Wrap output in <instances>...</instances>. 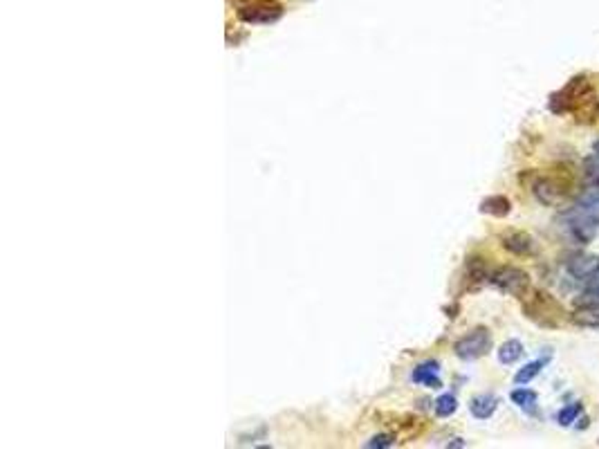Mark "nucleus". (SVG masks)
<instances>
[{
  "instance_id": "f8f14e48",
  "label": "nucleus",
  "mask_w": 599,
  "mask_h": 449,
  "mask_svg": "<svg viewBox=\"0 0 599 449\" xmlns=\"http://www.w3.org/2000/svg\"><path fill=\"white\" fill-rule=\"evenodd\" d=\"M480 212L482 214H490L494 218H505L512 212V202L505 195H490V198H485L480 202Z\"/></svg>"
},
{
  "instance_id": "9b49d317",
  "label": "nucleus",
  "mask_w": 599,
  "mask_h": 449,
  "mask_svg": "<svg viewBox=\"0 0 599 449\" xmlns=\"http://www.w3.org/2000/svg\"><path fill=\"white\" fill-rule=\"evenodd\" d=\"M570 321L581 328H599V303H581L570 315Z\"/></svg>"
},
{
  "instance_id": "dca6fc26",
  "label": "nucleus",
  "mask_w": 599,
  "mask_h": 449,
  "mask_svg": "<svg viewBox=\"0 0 599 449\" xmlns=\"http://www.w3.org/2000/svg\"><path fill=\"white\" fill-rule=\"evenodd\" d=\"M455 409H458V400H455L451 393H445V396H440L436 400V416L438 418H449L455 413Z\"/></svg>"
},
{
  "instance_id": "412c9836",
  "label": "nucleus",
  "mask_w": 599,
  "mask_h": 449,
  "mask_svg": "<svg viewBox=\"0 0 599 449\" xmlns=\"http://www.w3.org/2000/svg\"><path fill=\"white\" fill-rule=\"evenodd\" d=\"M595 156L599 158V142H595Z\"/></svg>"
},
{
  "instance_id": "6e6552de",
  "label": "nucleus",
  "mask_w": 599,
  "mask_h": 449,
  "mask_svg": "<svg viewBox=\"0 0 599 449\" xmlns=\"http://www.w3.org/2000/svg\"><path fill=\"white\" fill-rule=\"evenodd\" d=\"M503 247L517 256H530L534 254V238L525 232H512L503 236Z\"/></svg>"
},
{
  "instance_id": "423d86ee",
  "label": "nucleus",
  "mask_w": 599,
  "mask_h": 449,
  "mask_svg": "<svg viewBox=\"0 0 599 449\" xmlns=\"http://www.w3.org/2000/svg\"><path fill=\"white\" fill-rule=\"evenodd\" d=\"M566 187L561 185L559 180H554V178H539L534 185H532V193H534V198L539 202H544V205H559L563 202L566 198Z\"/></svg>"
},
{
  "instance_id": "f3484780",
  "label": "nucleus",
  "mask_w": 599,
  "mask_h": 449,
  "mask_svg": "<svg viewBox=\"0 0 599 449\" xmlns=\"http://www.w3.org/2000/svg\"><path fill=\"white\" fill-rule=\"evenodd\" d=\"M581 303H599V274L583 283Z\"/></svg>"
},
{
  "instance_id": "a211bd4d",
  "label": "nucleus",
  "mask_w": 599,
  "mask_h": 449,
  "mask_svg": "<svg viewBox=\"0 0 599 449\" xmlns=\"http://www.w3.org/2000/svg\"><path fill=\"white\" fill-rule=\"evenodd\" d=\"M583 171H586V178H588L590 185L595 189H599V158L597 156L586 160V164H583Z\"/></svg>"
},
{
  "instance_id": "9d476101",
  "label": "nucleus",
  "mask_w": 599,
  "mask_h": 449,
  "mask_svg": "<svg viewBox=\"0 0 599 449\" xmlns=\"http://www.w3.org/2000/svg\"><path fill=\"white\" fill-rule=\"evenodd\" d=\"M496 406H498L496 396H492V393H480V396L472 398V402H469V411H472V416L476 420H487L494 416Z\"/></svg>"
},
{
  "instance_id": "6ab92c4d",
  "label": "nucleus",
  "mask_w": 599,
  "mask_h": 449,
  "mask_svg": "<svg viewBox=\"0 0 599 449\" xmlns=\"http://www.w3.org/2000/svg\"><path fill=\"white\" fill-rule=\"evenodd\" d=\"M579 411H581V406H579V404H570V406H566V409H561V411H559V416H557L559 425H563V427L573 425L575 420H577V416H579Z\"/></svg>"
},
{
  "instance_id": "2eb2a0df",
  "label": "nucleus",
  "mask_w": 599,
  "mask_h": 449,
  "mask_svg": "<svg viewBox=\"0 0 599 449\" xmlns=\"http://www.w3.org/2000/svg\"><path fill=\"white\" fill-rule=\"evenodd\" d=\"M523 355V344L519 340H507L501 348H498V362L501 364H514Z\"/></svg>"
},
{
  "instance_id": "1a4fd4ad",
  "label": "nucleus",
  "mask_w": 599,
  "mask_h": 449,
  "mask_svg": "<svg viewBox=\"0 0 599 449\" xmlns=\"http://www.w3.org/2000/svg\"><path fill=\"white\" fill-rule=\"evenodd\" d=\"M438 373H440V364L438 362H424V364H420L416 371H413L411 380L416 382V384L429 386V389H440L442 382H440Z\"/></svg>"
},
{
  "instance_id": "20e7f679",
  "label": "nucleus",
  "mask_w": 599,
  "mask_h": 449,
  "mask_svg": "<svg viewBox=\"0 0 599 449\" xmlns=\"http://www.w3.org/2000/svg\"><path fill=\"white\" fill-rule=\"evenodd\" d=\"M490 283L496 290L523 299L527 290H530V276H527V272H523L521 268H512V265H507V268H498L496 272L490 274Z\"/></svg>"
},
{
  "instance_id": "39448f33",
  "label": "nucleus",
  "mask_w": 599,
  "mask_h": 449,
  "mask_svg": "<svg viewBox=\"0 0 599 449\" xmlns=\"http://www.w3.org/2000/svg\"><path fill=\"white\" fill-rule=\"evenodd\" d=\"M492 348V335L485 328H476L472 332H467L465 337H460L458 342L453 344V353L460 359H478L482 355H487V350Z\"/></svg>"
},
{
  "instance_id": "f257e3e1",
  "label": "nucleus",
  "mask_w": 599,
  "mask_h": 449,
  "mask_svg": "<svg viewBox=\"0 0 599 449\" xmlns=\"http://www.w3.org/2000/svg\"><path fill=\"white\" fill-rule=\"evenodd\" d=\"M523 313L527 319H532L541 328H559L563 324V308L561 303L548 292H530L523 297Z\"/></svg>"
},
{
  "instance_id": "ddd939ff",
  "label": "nucleus",
  "mask_w": 599,
  "mask_h": 449,
  "mask_svg": "<svg viewBox=\"0 0 599 449\" xmlns=\"http://www.w3.org/2000/svg\"><path fill=\"white\" fill-rule=\"evenodd\" d=\"M548 359H550V355H548V357H541V359H534V362H530V364H525V367L514 375V382L521 384V386L527 384V382H532L534 377L541 373V369H544L546 364H548Z\"/></svg>"
},
{
  "instance_id": "4468645a",
  "label": "nucleus",
  "mask_w": 599,
  "mask_h": 449,
  "mask_svg": "<svg viewBox=\"0 0 599 449\" xmlns=\"http://www.w3.org/2000/svg\"><path fill=\"white\" fill-rule=\"evenodd\" d=\"M509 398H512V402H514L517 406H521V409H525V411H534L536 400H539L536 391L525 389V386L514 389V391H512V396H509Z\"/></svg>"
},
{
  "instance_id": "aec40b11",
  "label": "nucleus",
  "mask_w": 599,
  "mask_h": 449,
  "mask_svg": "<svg viewBox=\"0 0 599 449\" xmlns=\"http://www.w3.org/2000/svg\"><path fill=\"white\" fill-rule=\"evenodd\" d=\"M395 445V436H391V433H379V436H373L366 447H393Z\"/></svg>"
},
{
  "instance_id": "7ed1b4c3",
  "label": "nucleus",
  "mask_w": 599,
  "mask_h": 449,
  "mask_svg": "<svg viewBox=\"0 0 599 449\" xmlns=\"http://www.w3.org/2000/svg\"><path fill=\"white\" fill-rule=\"evenodd\" d=\"M234 3L238 18L249 25L276 23L283 16V5L279 0H234Z\"/></svg>"
},
{
  "instance_id": "f03ea898",
  "label": "nucleus",
  "mask_w": 599,
  "mask_h": 449,
  "mask_svg": "<svg viewBox=\"0 0 599 449\" xmlns=\"http://www.w3.org/2000/svg\"><path fill=\"white\" fill-rule=\"evenodd\" d=\"M566 232L577 243H590L599 232V214L597 205L583 200L577 209L566 214Z\"/></svg>"
},
{
  "instance_id": "0eeeda50",
  "label": "nucleus",
  "mask_w": 599,
  "mask_h": 449,
  "mask_svg": "<svg viewBox=\"0 0 599 449\" xmlns=\"http://www.w3.org/2000/svg\"><path fill=\"white\" fill-rule=\"evenodd\" d=\"M568 274L579 283H586L588 278L599 274V256L595 254H579L568 261Z\"/></svg>"
}]
</instances>
